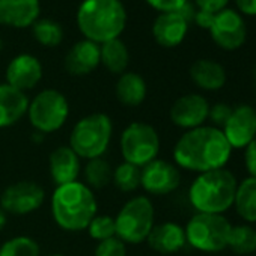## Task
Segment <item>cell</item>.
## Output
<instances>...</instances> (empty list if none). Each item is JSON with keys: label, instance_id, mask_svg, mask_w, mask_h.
I'll list each match as a JSON object with an SVG mask.
<instances>
[{"label": "cell", "instance_id": "6da1fadb", "mask_svg": "<svg viewBox=\"0 0 256 256\" xmlns=\"http://www.w3.org/2000/svg\"><path fill=\"white\" fill-rule=\"evenodd\" d=\"M232 148L223 132L212 125H202L186 132L174 146V160L180 169L204 174L223 169L230 156Z\"/></svg>", "mask_w": 256, "mask_h": 256}, {"label": "cell", "instance_id": "7a4b0ae2", "mask_svg": "<svg viewBox=\"0 0 256 256\" xmlns=\"http://www.w3.org/2000/svg\"><path fill=\"white\" fill-rule=\"evenodd\" d=\"M76 18L84 40L100 46L122 35L128 16L120 0H83Z\"/></svg>", "mask_w": 256, "mask_h": 256}, {"label": "cell", "instance_id": "3957f363", "mask_svg": "<svg viewBox=\"0 0 256 256\" xmlns=\"http://www.w3.org/2000/svg\"><path fill=\"white\" fill-rule=\"evenodd\" d=\"M98 204L84 182H70L58 186L52 196V216L56 224L68 232H78L88 228L96 216Z\"/></svg>", "mask_w": 256, "mask_h": 256}, {"label": "cell", "instance_id": "277c9868", "mask_svg": "<svg viewBox=\"0 0 256 256\" xmlns=\"http://www.w3.org/2000/svg\"><path fill=\"white\" fill-rule=\"evenodd\" d=\"M238 181L226 168L199 174L190 188L188 200L196 212L224 214L234 206Z\"/></svg>", "mask_w": 256, "mask_h": 256}, {"label": "cell", "instance_id": "5b68a950", "mask_svg": "<svg viewBox=\"0 0 256 256\" xmlns=\"http://www.w3.org/2000/svg\"><path fill=\"white\" fill-rule=\"evenodd\" d=\"M112 133L113 124L106 113H90L74 125L70 148L84 160L102 157L110 145Z\"/></svg>", "mask_w": 256, "mask_h": 256}, {"label": "cell", "instance_id": "8992f818", "mask_svg": "<svg viewBox=\"0 0 256 256\" xmlns=\"http://www.w3.org/2000/svg\"><path fill=\"white\" fill-rule=\"evenodd\" d=\"M232 223L223 214L196 212L184 228L187 244L204 253H218L228 248Z\"/></svg>", "mask_w": 256, "mask_h": 256}, {"label": "cell", "instance_id": "52a82bcc", "mask_svg": "<svg viewBox=\"0 0 256 256\" xmlns=\"http://www.w3.org/2000/svg\"><path fill=\"white\" fill-rule=\"evenodd\" d=\"M156 211L150 198H132L114 217L116 236L125 244H140L146 241L154 228Z\"/></svg>", "mask_w": 256, "mask_h": 256}, {"label": "cell", "instance_id": "ba28073f", "mask_svg": "<svg viewBox=\"0 0 256 256\" xmlns=\"http://www.w3.org/2000/svg\"><path fill=\"white\" fill-rule=\"evenodd\" d=\"M119 146L124 162L144 168L158 157L160 138L152 125L136 120L124 128Z\"/></svg>", "mask_w": 256, "mask_h": 256}, {"label": "cell", "instance_id": "9c48e42d", "mask_svg": "<svg viewBox=\"0 0 256 256\" xmlns=\"http://www.w3.org/2000/svg\"><path fill=\"white\" fill-rule=\"evenodd\" d=\"M70 116V102L58 89H44L29 101L28 118L35 132L48 134L65 125Z\"/></svg>", "mask_w": 256, "mask_h": 256}, {"label": "cell", "instance_id": "30bf717a", "mask_svg": "<svg viewBox=\"0 0 256 256\" xmlns=\"http://www.w3.org/2000/svg\"><path fill=\"white\" fill-rule=\"evenodd\" d=\"M208 32L214 44L226 52L241 48L247 40L246 20L235 8H224L214 14V20Z\"/></svg>", "mask_w": 256, "mask_h": 256}, {"label": "cell", "instance_id": "8fae6325", "mask_svg": "<svg viewBox=\"0 0 256 256\" xmlns=\"http://www.w3.org/2000/svg\"><path fill=\"white\" fill-rule=\"evenodd\" d=\"M44 200L46 192L40 184L34 181H18L4 190L0 196V206L5 212L26 216L40 210Z\"/></svg>", "mask_w": 256, "mask_h": 256}, {"label": "cell", "instance_id": "7c38bea8", "mask_svg": "<svg viewBox=\"0 0 256 256\" xmlns=\"http://www.w3.org/2000/svg\"><path fill=\"white\" fill-rule=\"evenodd\" d=\"M181 184L180 168L170 162L156 158L140 169V187L154 196H164L175 192Z\"/></svg>", "mask_w": 256, "mask_h": 256}, {"label": "cell", "instance_id": "4fadbf2b", "mask_svg": "<svg viewBox=\"0 0 256 256\" xmlns=\"http://www.w3.org/2000/svg\"><path fill=\"white\" fill-rule=\"evenodd\" d=\"M222 132L232 150H244L256 139V108L250 104L232 107L230 118Z\"/></svg>", "mask_w": 256, "mask_h": 256}, {"label": "cell", "instance_id": "5bb4252c", "mask_svg": "<svg viewBox=\"0 0 256 256\" xmlns=\"http://www.w3.org/2000/svg\"><path fill=\"white\" fill-rule=\"evenodd\" d=\"M210 102L200 94H186L180 96L170 107L169 116L174 125L188 132L205 125L208 120Z\"/></svg>", "mask_w": 256, "mask_h": 256}, {"label": "cell", "instance_id": "9a60e30c", "mask_svg": "<svg viewBox=\"0 0 256 256\" xmlns=\"http://www.w3.org/2000/svg\"><path fill=\"white\" fill-rule=\"evenodd\" d=\"M42 78V65L29 53L16 56L6 66V83L22 92L34 89Z\"/></svg>", "mask_w": 256, "mask_h": 256}, {"label": "cell", "instance_id": "2e32d148", "mask_svg": "<svg viewBox=\"0 0 256 256\" xmlns=\"http://www.w3.org/2000/svg\"><path fill=\"white\" fill-rule=\"evenodd\" d=\"M40 0H0V26L24 29L40 18Z\"/></svg>", "mask_w": 256, "mask_h": 256}, {"label": "cell", "instance_id": "e0dca14e", "mask_svg": "<svg viewBox=\"0 0 256 256\" xmlns=\"http://www.w3.org/2000/svg\"><path fill=\"white\" fill-rule=\"evenodd\" d=\"M190 24L180 16V12L158 14L152 23V36L156 42L164 48H174L182 44L188 34Z\"/></svg>", "mask_w": 256, "mask_h": 256}, {"label": "cell", "instance_id": "ac0fdd59", "mask_svg": "<svg viewBox=\"0 0 256 256\" xmlns=\"http://www.w3.org/2000/svg\"><path fill=\"white\" fill-rule=\"evenodd\" d=\"M50 176L56 186H64L77 181L82 164L80 157L70 148V145L58 146L52 151L48 158Z\"/></svg>", "mask_w": 256, "mask_h": 256}, {"label": "cell", "instance_id": "d6986e66", "mask_svg": "<svg viewBox=\"0 0 256 256\" xmlns=\"http://www.w3.org/2000/svg\"><path fill=\"white\" fill-rule=\"evenodd\" d=\"M100 64V46L89 40L74 44L65 56V68L71 76L90 74Z\"/></svg>", "mask_w": 256, "mask_h": 256}, {"label": "cell", "instance_id": "ffe728a7", "mask_svg": "<svg viewBox=\"0 0 256 256\" xmlns=\"http://www.w3.org/2000/svg\"><path fill=\"white\" fill-rule=\"evenodd\" d=\"M146 241L152 250L162 254H174L187 244L184 228L175 222L154 224Z\"/></svg>", "mask_w": 256, "mask_h": 256}, {"label": "cell", "instance_id": "44dd1931", "mask_svg": "<svg viewBox=\"0 0 256 256\" xmlns=\"http://www.w3.org/2000/svg\"><path fill=\"white\" fill-rule=\"evenodd\" d=\"M29 98L24 92L0 83V128L16 125L24 114H28Z\"/></svg>", "mask_w": 256, "mask_h": 256}, {"label": "cell", "instance_id": "7402d4cb", "mask_svg": "<svg viewBox=\"0 0 256 256\" xmlns=\"http://www.w3.org/2000/svg\"><path fill=\"white\" fill-rule=\"evenodd\" d=\"M192 82L202 90H220L228 80L226 70L222 64L212 59H199L190 66Z\"/></svg>", "mask_w": 256, "mask_h": 256}, {"label": "cell", "instance_id": "603a6c76", "mask_svg": "<svg viewBox=\"0 0 256 256\" xmlns=\"http://www.w3.org/2000/svg\"><path fill=\"white\" fill-rule=\"evenodd\" d=\"M114 94L120 104L126 107H138L146 98V94H148L146 82L138 72L125 71L124 74L119 76L116 82Z\"/></svg>", "mask_w": 256, "mask_h": 256}, {"label": "cell", "instance_id": "cb8c5ba5", "mask_svg": "<svg viewBox=\"0 0 256 256\" xmlns=\"http://www.w3.org/2000/svg\"><path fill=\"white\" fill-rule=\"evenodd\" d=\"M234 208L247 224L256 223V178L247 176L236 186Z\"/></svg>", "mask_w": 256, "mask_h": 256}, {"label": "cell", "instance_id": "d4e9b609", "mask_svg": "<svg viewBox=\"0 0 256 256\" xmlns=\"http://www.w3.org/2000/svg\"><path fill=\"white\" fill-rule=\"evenodd\" d=\"M100 62L113 74H124L130 64V52L120 38L100 44Z\"/></svg>", "mask_w": 256, "mask_h": 256}, {"label": "cell", "instance_id": "484cf974", "mask_svg": "<svg viewBox=\"0 0 256 256\" xmlns=\"http://www.w3.org/2000/svg\"><path fill=\"white\" fill-rule=\"evenodd\" d=\"M112 175H113V169L110 163L102 157L88 160L83 168L84 184L90 190H101L107 187L112 181Z\"/></svg>", "mask_w": 256, "mask_h": 256}, {"label": "cell", "instance_id": "4316f807", "mask_svg": "<svg viewBox=\"0 0 256 256\" xmlns=\"http://www.w3.org/2000/svg\"><path fill=\"white\" fill-rule=\"evenodd\" d=\"M228 248L236 254H253L256 252V229L247 223L232 224Z\"/></svg>", "mask_w": 256, "mask_h": 256}, {"label": "cell", "instance_id": "83f0119b", "mask_svg": "<svg viewBox=\"0 0 256 256\" xmlns=\"http://www.w3.org/2000/svg\"><path fill=\"white\" fill-rule=\"evenodd\" d=\"M32 34L44 47H58L64 40L62 26L52 18H38L32 26Z\"/></svg>", "mask_w": 256, "mask_h": 256}, {"label": "cell", "instance_id": "f1b7e54d", "mask_svg": "<svg viewBox=\"0 0 256 256\" xmlns=\"http://www.w3.org/2000/svg\"><path fill=\"white\" fill-rule=\"evenodd\" d=\"M140 169L134 164L124 162L119 164L112 175V181L114 187L124 193H132L140 187Z\"/></svg>", "mask_w": 256, "mask_h": 256}, {"label": "cell", "instance_id": "f546056e", "mask_svg": "<svg viewBox=\"0 0 256 256\" xmlns=\"http://www.w3.org/2000/svg\"><path fill=\"white\" fill-rule=\"evenodd\" d=\"M0 256H41V248L34 238L18 235L2 244Z\"/></svg>", "mask_w": 256, "mask_h": 256}, {"label": "cell", "instance_id": "4dcf8cb0", "mask_svg": "<svg viewBox=\"0 0 256 256\" xmlns=\"http://www.w3.org/2000/svg\"><path fill=\"white\" fill-rule=\"evenodd\" d=\"M88 232L90 235V238L100 241L108 240L116 236V223H114V217L107 216V214H96L90 223L88 224Z\"/></svg>", "mask_w": 256, "mask_h": 256}, {"label": "cell", "instance_id": "1f68e13d", "mask_svg": "<svg viewBox=\"0 0 256 256\" xmlns=\"http://www.w3.org/2000/svg\"><path fill=\"white\" fill-rule=\"evenodd\" d=\"M95 256H126V246L118 236H113L98 242Z\"/></svg>", "mask_w": 256, "mask_h": 256}, {"label": "cell", "instance_id": "d6a6232c", "mask_svg": "<svg viewBox=\"0 0 256 256\" xmlns=\"http://www.w3.org/2000/svg\"><path fill=\"white\" fill-rule=\"evenodd\" d=\"M232 113V107L226 102H216L212 106H210V113H208V120H211L212 126L216 128H222L224 126V124L229 120Z\"/></svg>", "mask_w": 256, "mask_h": 256}, {"label": "cell", "instance_id": "836d02e7", "mask_svg": "<svg viewBox=\"0 0 256 256\" xmlns=\"http://www.w3.org/2000/svg\"><path fill=\"white\" fill-rule=\"evenodd\" d=\"M145 2L160 14H166V12H178L188 0H145Z\"/></svg>", "mask_w": 256, "mask_h": 256}, {"label": "cell", "instance_id": "e575fe53", "mask_svg": "<svg viewBox=\"0 0 256 256\" xmlns=\"http://www.w3.org/2000/svg\"><path fill=\"white\" fill-rule=\"evenodd\" d=\"M193 4L200 11L217 14V12L223 11L224 8H228L229 0H193Z\"/></svg>", "mask_w": 256, "mask_h": 256}, {"label": "cell", "instance_id": "d590c367", "mask_svg": "<svg viewBox=\"0 0 256 256\" xmlns=\"http://www.w3.org/2000/svg\"><path fill=\"white\" fill-rule=\"evenodd\" d=\"M244 166L248 176L256 178V139L244 148Z\"/></svg>", "mask_w": 256, "mask_h": 256}, {"label": "cell", "instance_id": "8d00e7d4", "mask_svg": "<svg viewBox=\"0 0 256 256\" xmlns=\"http://www.w3.org/2000/svg\"><path fill=\"white\" fill-rule=\"evenodd\" d=\"M235 8L241 16L256 17V0H234Z\"/></svg>", "mask_w": 256, "mask_h": 256}, {"label": "cell", "instance_id": "74e56055", "mask_svg": "<svg viewBox=\"0 0 256 256\" xmlns=\"http://www.w3.org/2000/svg\"><path fill=\"white\" fill-rule=\"evenodd\" d=\"M212 20H214V14L198 10V11H196V16H194V18H193V23H194L196 26H199L200 29L210 30V28H211V24H212Z\"/></svg>", "mask_w": 256, "mask_h": 256}, {"label": "cell", "instance_id": "f35d334b", "mask_svg": "<svg viewBox=\"0 0 256 256\" xmlns=\"http://www.w3.org/2000/svg\"><path fill=\"white\" fill-rule=\"evenodd\" d=\"M196 11H198V8L194 6V4L188 0V2H187L178 12H180V16L190 24V23H193V18H194V16H196Z\"/></svg>", "mask_w": 256, "mask_h": 256}, {"label": "cell", "instance_id": "ab89813d", "mask_svg": "<svg viewBox=\"0 0 256 256\" xmlns=\"http://www.w3.org/2000/svg\"><path fill=\"white\" fill-rule=\"evenodd\" d=\"M6 220H8L6 218V212L2 208H0V230H2L6 226Z\"/></svg>", "mask_w": 256, "mask_h": 256}, {"label": "cell", "instance_id": "60d3db41", "mask_svg": "<svg viewBox=\"0 0 256 256\" xmlns=\"http://www.w3.org/2000/svg\"><path fill=\"white\" fill-rule=\"evenodd\" d=\"M44 136H46V134L35 132V133H34V136H32V139H34V142H38V144H41V142L44 140Z\"/></svg>", "mask_w": 256, "mask_h": 256}, {"label": "cell", "instance_id": "b9f144b4", "mask_svg": "<svg viewBox=\"0 0 256 256\" xmlns=\"http://www.w3.org/2000/svg\"><path fill=\"white\" fill-rule=\"evenodd\" d=\"M2 48H4V42H2V40H0V52H2Z\"/></svg>", "mask_w": 256, "mask_h": 256}, {"label": "cell", "instance_id": "7bdbcfd3", "mask_svg": "<svg viewBox=\"0 0 256 256\" xmlns=\"http://www.w3.org/2000/svg\"><path fill=\"white\" fill-rule=\"evenodd\" d=\"M48 256H65V254H58V253H56V254H48Z\"/></svg>", "mask_w": 256, "mask_h": 256}, {"label": "cell", "instance_id": "ee69618b", "mask_svg": "<svg viewBox=\"0 0 256 256\" xmlns=\"http://www.w3.org/2000/svg\"><path fill=\"white\" fill-rule=\"evenodd\" d=\"M254 88H256V72H254Z\"/></svg>", "mask_w": 256, "mask_h": 256}]
</instances>
